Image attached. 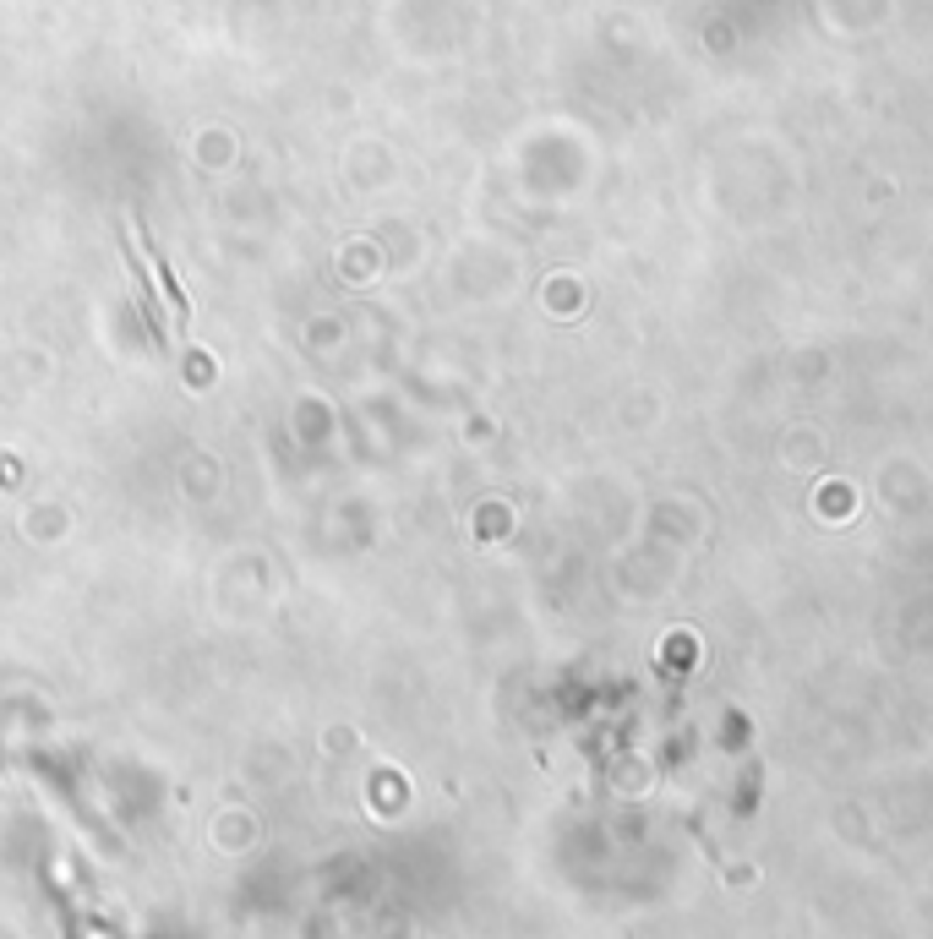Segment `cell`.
Here are the masks:
<instances>
[{
	"label": "cell",
	"mask_w": 933,
	"mask_h": 939,
	"mask_svg": "<svg viewBox=\"0 0 933 939\" xmlns=\"http://www.w3.org/2000/svg\"><path fill=\"white\" fill-rule=\"evenodd\" d=\"M142 257L153 262V273H158V290H164V301L175 306V317H186V295H180V284H175V273L164 268V257H158V251H142Z\"/></svg>",
	"instance_id": "1"
}]
</instances>
